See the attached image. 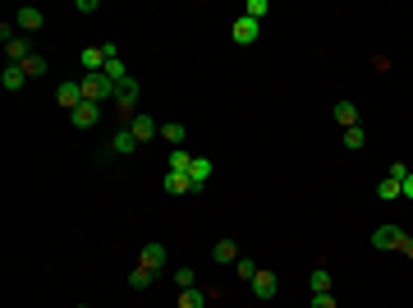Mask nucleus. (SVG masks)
I'll return each instance as SVG.
<instances>
[{
  "instance_id": "nucleus-1",
  "label": "nucleus",
  "mask_w": 413,
  "mask_h": 308,
  "mask_svg": "<svg viewBox=\"0 0 413 308\" xmlns=\"http://www.w3.org/2000/svg\"><path fill=\"white\" fill-rule=\"evenodd\" d=\"M138 78H124L120 92H115V110H120V129H129V120L138 115Z\"/></svg>"
},
{
  "instance_id": "nucleus-2",
  "label": "nucleus",
  "mask_w": 413,
  "mask_h": 308,
  "mask_svg": "<svg viewBox=\"0 0 413 308\" xmlns=\"http://www.w3.org/2000/svg\"><path fill=\"white\" fill-rule=\"evenodd\" d=\"M120 92V83H110L106 74H83V101H106V97H115Z\"/></svg>"
},
{
  "instance_id": "nucleus-3",
  "label": "nucleus",
  "mask_w": 413,
  "mask_h": 308,
  "mask_svg": "<svg viewBox=\"0 0 413 308\" xmlns=\"http://www.w3.org/2000/svg\"><path fill=\"white\" fill-rule=\"evenodd\" d=\"M372 249H409V235L400 230V226H377V230H372Z\"/></svg>"
},
{
  "instance_id": "nucleus-4",
  "label": "nucleus",
  "mask_w": 413,
  "mask_h": 308,
  "mask_svg": "<svg viewBox=\"0 0 413 308\" xmlns=\"http://www.w3.org/2000/svg\"><path fill=\"white\" fill-rule=\"evenodd\" d=\"M129 133L138 138V143H147V138H156V133H161V124H156V115H147V110H138V115L129 120Z\"/></svg>"
},
{
  "instance_id": "nucleus-5",
  "label": "nucleus",
  "mask_w": 413,
  "mask_h": 308,
  "mask_svg": "<svg viewBox=\"0 0 413 308\" xmlns=\"http://www.w3.org/2000/svg\"><path fill=\"white\" fill-rule=\"evenodd\" d=\"M230 37H234L239 46H253L262 37V23H253V19H243V14H239V19L230 23Z\"/></svg>"
},
{
  "instance_id": "nucleus-6",
  "label": "nucleus",
  "mask_w": 413,
  "mask_h": 308,
  "mask_svg": "<svg viewBox=\"0 0 413 308\" xmlns=\"http://www.w3.org/2000/svg\"><path fill=\"white\" fill-rule=\"evenodd\" d=\"M97 120H101V106H97V101H83L78 110H69V124H74V129H92Z\"/></svg>"
},
{
  "instance_id": "nucleus-7",
  "label": "nucleus",
  "mask_w": 413,
  "mask_h": 308,
  "mask_svg": "<svg viewBox=\"0 0 413 308\" xmlns=\"http://www.w3.org/2000/svg\"><path fill=\"white\" fill-rule=\"evenodd\" d=\"M248 286H253V295H257V299H276V290H280V276H276V272H257Z\"/></svg>"
},
{
  "instance_id": "nucleus-8",
  "label": "nucleus",
  "mask_w": 413,
  "mask_h": 308,
  "mask_svg": "<svg viewBox=\"0 0 413 308\" xmlns=\"http://www.w3.org/2000/svg\"><path fill=\"white\" fill-rule=\"evenodd\" d=\"M138 267H147V272H161L165 267V244H142V258H138Z\"/></svg>"
},
{
  "instance_id": "nucleus-9",
  "label": "nucleus",
  "mask_w": 413,
  "mask_h": 308,
  "mask_svg": "<svg viewBox=\"0 0 413 308\" xmlns=\"http://www.w3.org/2000/svg\"><path fill=\"white\" fill-rule=\"evenodd\" d=\"M55 101L65 110H78L83 106V83H60V88H55Z\"/></svg>"
},
{
  "instance_id": "nucleus-10",
  "label": "nucleus",
  "mask_w": 413,
  "mask_h": 308,
  "mask_svg": "<svg viewBox=\"0 0 413 308\" xmlns=\"http://www.w3.org/2000/svg\"><path fill=\"white\" fill-rule=\"evenodd\" d=\"M211 170H216V166L206 161V156H193V170H188V179H193V193H202V189L211 184Z\"/></svg>"
},
{
  "instance_id": "nucleus-11",
  "label": "nucleus",
  "mask_w": 413,
  "mask_h": 308,
  "mask_svg": "<svg viewBox=\"0 0 413 308\" xmlns=\"http://www.w3.org/2000/svg\"><path fill=\"white\" fill-rule=\"evenodd\" d=\"M14 23H19L23 33H37V28H42V23H46V14L37 10V5H23V10L14 14Z\"/></svg>"
},
{
  "instance_id": "nucleus-12",
  "label": "nucleus",
  "mask_w": 413,
  "mask_h": 308,
  "mask_svg": "<svg viewBox=\"0 0 413 308\" xmlns=\"http://www.w3.org/2000/svg\"><path fill=\"white\" fill-rule=\"evenodd\" d=\"M331 115H336V124H345V129H359V106H354V101H336Z\"/></svg>"
},
{
  "instance_id": "nucleus-13",
  "label": "nucleus",
  "mask_w": 413,
  "mask_h": 308,
  "mask_svg": "<svg viewBox=\"0 0 413 308\" xmlns=\"http://www.w3.org/2000/svg\"><path fill=\"white\" fill-rule=\"evenodd\" d=\"M165 170H179V175H188V170H193V152H188V147H170V156H165Z\"/></svg>"
},
{
  "instance_id": "nucleus-14",
  "label": "nucleus",
  "mask_w": 413,
  "mask_h": 308,
  "mask_svg": "<svg viewBox=\"0 0 413 308\" xmlns=\"http://www.w3.org/2000/svg\"><path fill=\"white\" fill-rule=\"evenodd\" d=\"M161 189H165V193H193V179L179 175V170H165V175H161Z\"/></svg>"
},
{
  "instance_id": "nucleus-15",
  "label": "nucleus",
  "mask_w": 413,
  "mask_h": 308,
  "mask_svg": "<svg viewBox=\"0 0 413 308\" xmlns=\"http://www.w3.org/2000/svg\"><path fill=\"white\" fill-rule=\"evenodd\" d=\"M101 74H106L110 83H124V78H129V69H124V60H120V46L110 51V60H106V65H101Z\"/></svg>"
},
{
  "instance_id": "nucleus-16",
  "label": "nucleus",
  "mask_w": 413,
  "mask_h": 308,
  "mask_svg": "<svg viewBox=\"0 0 413 308\" xmlns=\"http://www.w3.org/2000/svg\"><path fill=\"white\" fill-rule=\"evenodd\" d=\"M404 179L400 175H391V170H386V175H381V184H377V198H386V203H391V198H404Z\"/></svg>"
},
{
  "instance_id": "nucleus-17",
  "label": "nucleus",
  "mask_w": 413,
  "mask_h": 308,
  "mask_svg": "<svg viewBox=\"0 0 413 308\" xmlns=\"http://www.w3.org/2000/svg\"><path fill=\"white\" fill-rule=\"evenodd\" d=\"M5 55H10V65H23V60L33 55V46L23 42V37H10V42H5Z\"/></svg>"
},
{
  "instance_id": "nucleus-18",
  "label": "nucleus",
  "mask_w": 413,
  "mask_h": 308,
  "mask_svg": "<svg viewBox=\"0 0 413 308\" xmlns=\"http://www.w3.org/2000/svg\"><path fill=\"white\" fill-rule=\"evenodd\" d=\"M211 258H216L220 267H234V263H239V249H234V244H230V240H220L216 249H211Z\"/></svg>"
},
{
  "instance_id": "nucleus-19",
  "label": "nucleus",
  "mask_w": 413,
  "mask_h": 308,
  "mask_svg": "<svg viewBox=\"0 0 413 308\" xmlns=\"http://www.w3.org/2000/svg\"><path fill=\"white\" fill-rule=\"evenodd\" d=\"M0 83H5L10 92H19L23 83H28V74H23V65H5V74H0Z\"/></svg>"
},
{
  "instance_id": "nucleus-20",
  "label": "nucleus",
  "mask_w": 413,
  "mask_h": 308,
  "mask_svg": "<svg viewBox=\"0 0 413 308\" xmlns=\"http://www.w3.org/2000/svg\"><path fill=\"white\" fill-rule=\"evenodd\" d=\"M206 299H211V295H206V290H179V308H206Z\"/></svg>"
},
{
  "instance_id": "nucleus-21",
  "label": "nucleus",
  "mask_w": 413,
  "mask_h": 308,
  "mask_svg": "<svg viewBox=\"0 0 413 308\" xmlns=\"http://www.w3.org/2000/svg\"><path fill=\"white\" fill-rule=\"evenodd\" d=\"M161 138L170 147H184V138H188V124H161Z\"/></svg>"
},
{
  "instance_id": "nucleus-22",
  "label": "nucleus",
  "mask_w": 413,
  "mask_h": 308,
  "mask_svg": "<svg viewBox=\"0 0 413 308\" xmlns=\"http://www.w3.org/2000/svg\"><path fill=\"white\" fill-rule=\"evenodd\" d=\"M133 147H138V138H133V133L129 129H115V138H110V152H133Z\"/></svg>"
},
{
  "instance_id": "nucleus-23",
  "label": "nucleus",
  "mask_w": 413,
  "mask_h": 308,
  "mask_svg": "<svg viewBox=\"0 0 413 308\" xmlns=\"http://www.w3.org/2000/svg\"><path fill=\"white\" fill-rule=\"evenodd\" d=\"M308 286H313V295H331V272H326V267H317V272L308 276Z\"/></svg>"
},
{
  "instance_id": "nucleus-24",
  "label": "nucleus",
  "mask_w": 413,
  "mask_h": 308,
  "mask_svg": "<svg viewBox=\"0 0 413 308\" xmlns=\"http://www.w3.org/2000/svg\"><path fill=\"white\" fill-rule=\"evenodd\" d=\"M152 276L156 272H147V267H133V272H129V286L133 290H147V286H152Z\"/></svg>"
},
{
  "instance_id": "nucleus-25",
  "label": "nucleus",
  "mask_w": 413,
  "mask_h": 308,
  "mask_svg": "<svg viewBox=\"0 0 413 308\" xmlns=\"http://www.w3.org/2000/svg\"><path fill=\"white\" fill-rule=\"evenodd\" d=\"M257 272H262V267L253 263V258H239V263H234V276H239V281H253Z\"/></svg>"
},
{
  "instance_id": "nucleus-26",
  "label": "nucleus",
  "mask_w": 413,
  "mask_h": 308,
  "mask_svg": "<svg viewBox=\"0 0 413 308\" xmlns=\"http://www.w3.org/2000/svg\"><path fill=\"white\" fill-rule=\"evenodd\" d=\"M243 19L262 23V19H266V0H248V5H243Z\"/></svg>"
},
{
  "instance_id": "nucleus-27",
  "label": "nucleus",
  "mask_w": 413,
  "mask_h": 308,
  "mask_svg": "<svg viewBox=\"0 0 413 308\" xmlns=\"http://www.w3.org/2000/svg\"><path fill=\"white\" fill-rule=\"evenodd\" d=\"M23 74H28V78H42L46 74V60H42V55H28V60H23Z\"/></svg>"
},
{
  "instance_id": "nucleus-28",
  "label": "nucleus",
  "mask_w": 413,
  "mask_h": 308,
  "mask_svg": "<svg viewBox=\"0 0 413 308\" xmlns=\"http://www.w3.org/2000/svg\"><path fill=\"white\" fill-rule=\"evenodd\" d=\"M363 143H368V133H363V129H345V147H349V152H359Z\"/></svg>"
},
{
  "instance_id": "nucleus-29",
  "label": "nucleus",
  "mask_w": 413,
  "mask_h": 308,
  "mask_svg": "<svg viewBox=\"0 0 413 308\" xmlns=\"http://www.w3.org/2000/svg\"><path fill=\"white\" fill-rule=\"evenodd\" d=\"M174 286H179V290H193V267H174Z\"/></svg>"
},
{
  "instance_id": "nucleus-30",
  "label": "nucleus",
  "mask_w": 413,
  "mask_h": 308,
  "mask_svg": "<svg viewBox=\"0 0 413 308\" xmlns=\"http://www.w3.org/2000/svg\"><path fill=\"white\" fill-rule=\"evenodd\" d=\"M74 10H78V14H97L101 5H97V0H74Z\"/></svg>"
},
{
  "instance_id": "nucleus-31",
  "label": "nucleus",
  "mask_w": 413,
  "mask_h": 308,
  "mask_svg": "<svg viewBox=\"0 0 413 308\" xmlns=\"http://www.w3.org/2000/svg\"><path fill=\"white\" fill-rule=\"evenodd\" d=\"M313 308H340L336 295H313Z\"/></svg>"
},
{
  "instance_id": "nucleus-32",
  "label": "nucleus",
  "mask_w": 413,
  "mask_h": 308,
  "mask_svg": "<svg viewBox=\"0 0 413 308\" xmlns=\"http://www.w3.org/2000/svg\"><path fill=\"white\" fill-rule=\"evenodd\" d=\"M400 189H404V198H413V170L404 175V184H400Z\"/></svg>"
},
{
  "instance_id": "nucleus-33",
  "label": "nucleus",
  "mask_w": 413,
  "mask_h": 308,
  "mask_svg": "<svg viewBox=\"0 0 413 308\" xmlns=\"http://www.w3.org/2000/svg\"><path fill=\"white\" fill-rule=\"evenodd\" d=\"M404 258H409V263H413V240H409V249H404Z\"/></svg>"
},
{
  "instance_id": "nucleus-34",
  "label": "nucleus",
  "mask_w": 413,
  "mask_h": 308,
  "mask_svg": "<svg viewBox=\"0 0 413 308\" xmlns=\"http://www.w3.org/2000/svg\"><path fill=\"white\" fill-rule=\"evenodd\" d=\"M78 308H87V304H78Z\"/></svg>"
}]
</instances>
